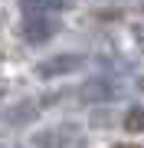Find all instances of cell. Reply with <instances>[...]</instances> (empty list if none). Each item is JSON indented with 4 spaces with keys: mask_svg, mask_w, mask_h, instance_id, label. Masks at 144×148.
<instances>
[{
    "mask_svg": "<svg viewBox=\"0 0 144 148\" xmlns=\"http://www.w3.org/2000/svg\"><path fill=\"white\" fill-rule=\"evenodd\" d=\"M75 125H59V128H53V132H39L36 138H33V145H39V148H59V145H82V138L72 132Z\"/></svg>",
    "mask_w": 144,
    "mask_h": 148,
    "instance_id": "2",
    "label": "cell"
},
{
    "mask_svg": "<svg viewBox=\"0 0 144 148\" xmlns=\"http://www.w3.org/2000/svg\"><path fill=\"white\" fill-rule=\"evenodd\" d=\"M79 99L82 102H108L112 99V86H108L105 79H92V82H85L79 89Z\"/></svg>",
    "mask_w": 144,
    "mask_h": 148,
    "instance_id": "4",
    "label": "cell"
},
{
    "mask_svg": "<svg viewBox=\"0 0 144 148\" xmlns=\"http://www.w3.org/2000/svg\"><path fill=\"white\" fill-rule=\"evenodd\" d=\"M33 115H36V109H33V106H23V109L7 112V122H30Z\"/></svg>",
    "mask_w": 144,
    "mask_h": 148,
    "instance_id": "7",
    "label": "cell"
},
{
    "mask_svg": "<svg viewBox=\"0 0 144 148\" xmlns=\"http://www.w3.org/2000/svg\"><path fill=\"white\" fill-rule=\"evenodd\" d=\"M124 132H144V109L141 106L124 112Z\"/></svg>",
    "mask_w": 144,
    "mask_h": 148,
    "instance_id": "6",
    "label": "cell"
},
{
    "mask_svg": "<svg viewBox=\"0 0 144 148\" xmlns=\"http://www.w3.org/2000/svg\"><path fill=\"white\" fill-rule=\"evenodd\" d=\"M0 148H23V145H0Z\"/></svg>",
    "mask_w": 144,
    "mask_h": 148,
    "instance_id": "9",
    "label": "cell"
},
{
    "mask_svg": "<svg viewBox=\"0 0 144 148\" xmlns=\"http://www.w3.org/2000/svg\"><path fill=\"white\" fill-rule=\"evenodd\" d=\"M115 148H141V145H115Z\"/></svg>",
    "mask_w": 144,
    "mask_h": 148,
    "instance_id": "8",
    "label": "cell"
},
{
    "mask_svg": "<svg viewBox=\"0 0 144 148\" xmlns=\"http://www.w3.org/2000/svg\"><path fill=\"white\" fill-rule=\"evenodd\" d=\"M62 0H20L23 13H46V10H59Z\"/></svg>",
    "mask_w": 144,
    "mask_h": 148,
    "instance_id": "5",
    "label": "cell"
},
{
    "mask_svg": "<svg viewBox=\"0 0 144 148\" xmlns=\"http://www.w3.org/2000/svg\"><path fill=\"white\" fill-rule=\"evenodd\" d=\"M85 59L82 56H53V59H46V63H39V69L36 73L43 76V79H49V76H62V73H72V69H79Z\"/></svg>",
    "mask_w": 144,
    "mask_h": 148,
    "instance_id": "3",
    "label": "cell"
},
{
    "mask_svg": "<svg viewBox=\"0 0 144 148\" xmlns=\"http://www.w3.org/2000/svg\"><path fill=\"white\" fill-rule=\"evenodd\" d=\"M56 33H59V23L53 20V16L26 13V20H23V40L26 43H46V40H53Z\"/></svg>",
    "mask_w": 144,
    "mask_h": 148,
    "instance_id": "1",
    "label": "cell"
}]
</instances>
